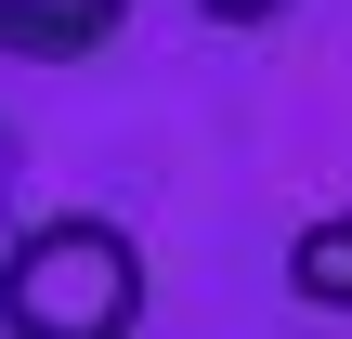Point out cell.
I'll list each match as a JSON object with an SVG mask.
<instances>
[{"label": "cell", "instance_id": "6da1fadb", "mask_svg": "<svg viewBox=\"0 0 352 339\" xmlns=\"http://www.w3.org/2000/svg\"><path fill=\"white\" fill-rule=\"evenodd\" d=\"M0 327L13 339H131L144 327V235L104 209H39L0 248Z\"/></svg>", "mask_w": 352, "mask_h": 339}, {"label": "cell", "instance_id": "7a4b0ae2", "mask_svg": "<svg viewBox=\"0 0 352 339\" xmlns=\"http://www.w3.org/2000/svg\"><path fill=\"white\" fill-rule=\"evenodd\" d=\"M118 26H131V0H0V52H26V65H78Z\"/></svg>", "mask_w": 352, "mask_h": 339}, {"label": "cell", "instance_id": "3957f363", "mask_svg": "<svg viewBox=\"0 0 352 339\" xmlns=\"http://www.w3.org/2000/svg\"><path fill=\"white\" fill-rule=\"evenodd\" d=\"M287 287H300L314 314H352V209H327V222L287 235Z\"/></svg>", "mask_w": 352, "mask_h": 339}, {"label": "cell", "instance_id": "277c9868", "mask_svg": "<svg viewBox=\"0 0 352 339\" xmlns=\"http://www.w3.org/2000/svg\"><path fill=\"white\" fill-rule=\"evenodd\" d=\"M196 13H209V26H287L300 0H196Z\"/></svg>", "mask_w": 352, "mask_h": 339}, {"label": "cell", "instance_id": "5b68a950", "mask_svg": "<svg viewBox=\"0 0 352 339\" xmlns=\"http://www.w3.org/2000/svg\"><path fill=\"white\" fill-rule=\"evenodd\" d=\"M13 222L26 209H13V118H0V248H13Z\"/></svg>", "mask_w": 352, "mask_h": 339}]
</instances>
